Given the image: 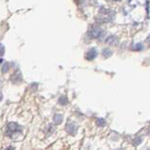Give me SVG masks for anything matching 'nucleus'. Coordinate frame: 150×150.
<instances>
[{
    "label": "nucleus",
    "instance_id": "1",
    "mask_svg": "<svg viewBox=\"0 0 150 150\" xmlns=\"http://www.w3.org/2000/svg\"><path fill=\"white\" fill-rule=\"evenodd\" d=\"M22 132V127H21L18 124L16 123H10L7 126L6 128V135L11 137V138H14V135H18Z\"/></svg>",
    "mask_w": 150,
    "mask_h": 150
},
{
    "label": "nucleus",
    "instance_id": "2",
    "mask_svg": "<svg viewBox=\"0 0 150 150\" xmlns=\"http://www.w3.org/2000/svg\"><path fill=\"white\" fill-rule=\"evenodd\" d=\"M98 20H101V22H110L111 20V11L108 10H102L99 12V16L97 17Z\"/></svg>",
    "mask_w": 150,
    "mask_h": 150
},
{
    "label": "nucleus",
    "instance_id": "3",
    "mask_svg": "<svg viewBox=\"0 0 150 150\" xmlns=\"http://www.w3.org/2000/svg\"><path fill=\"white\" fill-rule=\"evenodd\" d=\"M104 34H105V31L102 30L99 28H92L89 31L90 36L93 38H97V39H101Z\"/></svg>",
    "mask_w": 150,
    "mask_h": 150
},
{
    "label": "nucleus",
    "instance_id": "4",
    "mask_svg": "<svg viewBox=\"0 0 150 150\" xmlns=\"http://www.w3.org/2000/svg\"><path fill=\"white\" fill-rule=\"evenodd\" d=\"M65 129H66V131H67L69 134L74 135V134L76 133V131H78V126H76V124H74V123L69 122V123H68L67 125H66Z\"/></svg>",
    "mask_w": 150,
    "mask_h": 150
},
{
    "label": "nucleus",
    "instance_id": "5",
    "mask_svg": "<svg viewBox=\"0 0 150 150\" xmlns=\"http://www.w3.org/2000/svg\"><path fill=\"white\" fill-rule=\"evenodd\" d=\"M96 55H97V51L96 48H92V49H90L88 51V53L86 55V59H89V61H92V59H93L96 57Z\"/></svg>",
    "mask_w": 150,
    "mask_h": 150
},
{
    "label": "nucleus",
    "instance_id": "6",
    "mask_svg": "<svg viewBox=\"0 0 150 150\" xmlns=\"http://www.w3.org/2000/svg\"><path fill=\"white\" fill-rule=\"evenodd\" d=\"M62 119H63V117L62 114H55L53 117V121L56 125H59V124L62 122Z\"/></svg>",
    "mask_w": 150,
    "mask_h": 150
},
{
    "label": "nucleus",
    "instance_id": "7",
    "mask_svg": "<svg viewBox=\"0 0 150 150\" xmlns=\"http://www.w3.org/2000/svg\"><path fill=\"white\" fill-rule=\"evenodd\" d=\"M116 42H117V39L114 36H110L108 39L106 40V42H108V44H113V45H115V44H116Z\"/></svg>",
    "mask_w": 150,
    "mask_h": 150
},
{
    "label": "nucleus",
    "instance_id": "8",
    "mask_svg": "<svg viewBox=\"0 0 150 150\" xmlns=\"http://www.w3.org/2000/svg\"><path fill=\"white\" fill-rule=\"evenodd\" d=\"M102 54H103V56H104L105 58H110V56H111V54H112V52H111L110 49L106 48V49H103Z\"/></svg>",
    "mask_w": 150,
    "mask_h": 150
},
{
    "label": "nucleus",
    "instance_id": "9",
    "mask_svg": "<svg viewBox=\"0 0 150 150\" xmlns=\"http://www.w3.org/2000/svg\"><path fill=\"white\" fill-rule=\"evenodd\" d=\"M96 125L98 127H104L106 125V123L104 121V119H102V118H98L96 120Z\"/></svg>",
    "mask_w": 150,
    "mask_h": 150
},
{
    "label": "nucleus",
    "instance_id": "10",
    "mask_svg": "<svg viewBox=\"0 0 150 150\" xmlns=\"http://www.w3.org/2000/svg\"><path fill=\"white\" fill-rule=\"evenodd\" d=\"M67 98L65 96H62L61 98L59 99V104H62V105H66L67 104Z\"/></svg>",
    "mask_w": 150,
    "mask_h": 150
},
{
    "label": "nucleus",
    "instance_id": "11",
    "mask_svg": "<svg viewBox=\"0 0 150 150\" xmlns=\"http://www.w3.org/2000/svg\"><path fill=\"white\" fill-rule=\"evenodd\" d=\"M133 48L134 50H136V51H139V50H142L143 48H144V46H143V45L142 44H136L135 45H133Z\"/></svg>",
    "mask_w": 150,
    "mask_h": 150
},
{
    "label": "nucleus",
    "instance_id": "12",
    "mask_svg": "<svg viewBox=\"0 0 150 150\" xmlns=\"http://www.w3.org/2000/svg\"><path fill=\"white\" fill-rule=\"evenodd\" d=\"M141 142H142V139H141L140 137H137V138H135L133 140V144L134 145H138V144H141Z\"/></svg>",
    "mask_w": 150,
    "mask_h": 150
},
{
    "label": "nucleus",
    "instance_id": "13",
    "mask_svg": "<svg viewBox=\"0 0 150 150\" xmlns=\"http://www.w3.org/2000/svg\"><path fill=\"white\" fill-rule=\"evenodd\" d=\"M4 54V47H3V45H1V55Z\"/></svg>",
    "mask_w": 150,
    "mask_h": 150
},
{
    "label": "nucleus",
    "instance_id": "14",
    "mask_svg": "<svg viewBox=\"0 0 150 150\" xmlns=\"http://www.w3.org/2000/svg\"><path fill=\"white\" fill-rule=\"evenodd\" d=\"M6 150H14V148H13V147H11V146H10V147H8Z\"/></svg>",
    "mask_w": 150,
    "mask_h": 150
},
{
    "label": "nucleus",
    "instance_id": "15",
    "mask_svg": "<svg viewBox=\"0 0 150 150\" xmlns=\"http://www.w3.org/2000/svg\"><path fill=\"white\" fill-rule=\"evenodd\" d=\"M146 41H147L148 42H150V36H149V37L147 38V40H146Z\"/></svg>",
    "mask_w": 150,
    "mask_h": 150
},
{
    "label": "nucleus",
    "instance_id": "16",
    "mask_svg": "<svg viewBox=\"0 0 150 150\" xmlns=\"http://www.w3.org/2000/svg\"><path fill=\"white\" fill-rule=\"evenodd\" d=\"M119 150H123V149H119Z\"/></svg>",
    "mask_w": 150,
    "mask_h": 150
},
{
    "label": "nucleus",
    "instance_id": "17",
    "mask_svg": "<svg viewBox=\"0 0 150 150\" xmlns=\"http://www.w3.org/2000/svg\"><path fill=\"white\" fill-rule=\"evenodd\" d=\"M148 150H150V149H148Z\"/></svg>",
    "mask_w": 150,
    "mask_h": 150
}]
</instances>
